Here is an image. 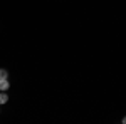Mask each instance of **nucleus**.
Masks as SVG:
<instances>
[{"mask_svg":"<svg viewBox=\"0 0 126 124\" xmlns=\"http://www.w3.org/2000/svg\"><path fill=\"white\" fill-rule=\"evenodd\" d=\"M9 87H10L9 79H0V91H7Z\"/></svg>","mask_w":126,"mask_h":124,"instance_id":"f257e3e1","label":"nucleus"},{"mask_svg":"<svg viewBox=\"0 0 126 124\" xmlns=\"http://www.w3.org/2000/svg\"><path fill=\"white\" fill-rule=\"evenodd\" d=\"M7 101H9L7 91H2V92H0V104H7Z\"/></svg>","mask_w":126,"mask_h":124,"instance_id":"f03ea898","label":"nucleus"},{"mask_svg":"<svg viewBox=\"0 0 126 124\" xmlns=\"http://www.w3.org/2000/svg\"><path fill=\"white\" fill-rule=\"evenodd\" d=\"M0 79H9V72H7V69H0Z\"/></svg>","mask_w":126,"mask_h":124,"instance_id":"7ed1b4c3","label":"nucleus"},{"mask_svg":"<svg viewBox=\"0 0 126 124\" xmlns=\"http://www.w3.org/2000/svg\"><path fill=\"white\" fill-rule=\"evenodd\" d=\"M123 124H126V116H125V117H123Z\"/></svg>","mask_w":126,"mask_h":124,"instance_id":"20e7f679","label":"nucleus"}]
</instances>
